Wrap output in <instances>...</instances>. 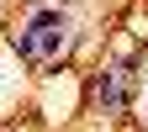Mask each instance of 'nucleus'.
Returning a JSON list of instances; mask_svg holds the SVG:
<instances>
[{
    "label": "nucleus",
    "mask_w": 148,
    "mask_h": 132,
    "mask_svg": "<svg viewBox=\"0 0 148 132\" xmlns=\"http://www.w3.org/2000/svg\"><path fill=\"white\" fill-rule=\"evenodd\" d=\"M27 27H32V37H37V53H42V64H53V58L69 48V16H64L58 5H37V11L27 16Z\"/></svg>",
    "instance_id": "nucleus-1"
},
{
    "label": "nucleus",
    "mask_w": 148,
    "mask_h": 132,
    "mask_svg": "<svg viewBox=\"0 0 148 132\" xmlns=\"http://www.w3.org/2000/svg\"><path fill=\"white\" fill-rule=\"evenodd\" d=\"M11 53L21 64H42V53H37V37H32V27L27 32H11Z\"/></svg>",
    "instance_id": "nucleus-3"
},
{
    "label": "nucleus",
    "mask_w": 148,
    "mask_h": 132,
    "mask_svg": "<svg viewBox=\"0 0 148 132\" xmlns=\"http://www.w3.org/2000/svg\"><path fill=\"white\" fill-rule=\"evenodd\" d=\"M122 74V69H116ZM116 74H95L90 79V101H95L101 111H122V85H116Z\"/></svg>",
    "instance_id": "nucleus-2"
}]
</instances>
